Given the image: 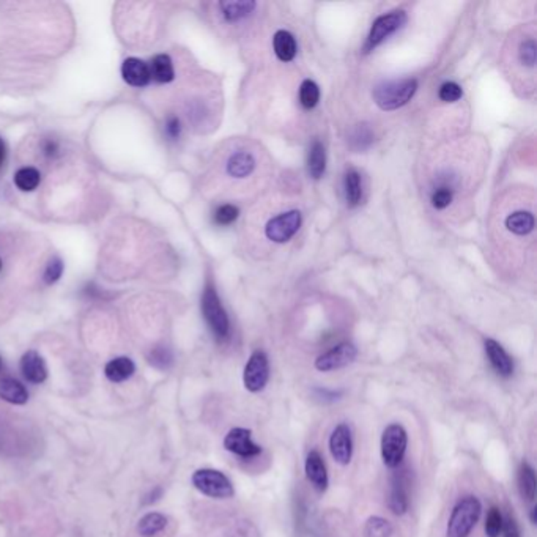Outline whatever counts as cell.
Instances as JSON below:
<instances>
[{
    "label": "cell",
    "instance_id": "obj_16",
    "mask_svg": "<svg viewBox=\"0 0 537 537\" xmlns=\"http://www.w3.org/2000/svg\"><path fill=\"white\" fill-rule=\"evenodd\" d=\"M408 482L404 474H396L391 481V491L388 498V506L392 513L404 516L408 511Z\"/></svg>",
    "mask_w": 537,
    "mask_h": 537
},
{
    "label": "cell",
    "instance_id": "obj_34",
    "mask_svg": "<svg viewBox=\"0 0 537 537\" xmlns=\"http://www.w3.org/2000/svg\"><path fill=\"white\" fill-rule=\"evenodd\" d=\"M518 60L525 66L534 68V65H536V41H534V38H528V40L520 43Z\"/></svg>",
    "mask_w": 537,
    "mask_h": 537
},
{
    "label": "cell",
    "instance_id": "obj_46",
    "mask_svg": "<svg viewBox=\"0 0 537 537\" xmlns=\"http://www.w3.org/2000/svg\"><path fill=\"white\" fill-rule=\"evenodd\" d=\"M0 369H2V359H0Z\"/></svg>",
    "mask_w": 537,
    "mask_h": 537
},
{
    "label": "cell",
    "instance_id": "obj_18",
    "mask_svg": "<svg viewBox=\"0 0 537 537\" xmlns=\"http://www.w3.org/2000/svg\"><path fill=\"white\" fill-rule=\"evenodd\" d=\"M135 364L131 358L118 357L111 359L104 367V375L112 383H123L134 375Z\"/></svg>",
    "mask_w": 537,
    "mask_h": 537
},
{
    "label": "cell",
    "instance_id": "obj_9",
    "mask_svg": "<svg viewBox=\"0 0 537 537\" xmlns=\"http://www.w3.org/2000/svg\"><path fill=\"white\" fill-rule=\"evenodd\" d=\"M357 347L350 342H342L332 347L327 353L320 354V357L315 359V369L320 370V372H331V370L347 367L357 359Z\"/></svg>",
    "mask_w": 537,
    "mask_h": 537
},
{
    "label": "cell",
    "instance_id": "obj_21",
    "mask_svg": "<svg viewBox=\"0 0 537 537\" xmlns=\"http://www.w3.org/2000/svg\"><path fill=\"white\" fill-rule=\"evenodd\" d=\"M534 224L536 221L533 213L525 210L513 211V213H511L504 221L506 229L517 237H525L528 233H531L534 230Z\"/></svg>",
    "mask_w": 537,
    "mask_h": 537
},
{
    "label": "cell",
    "instance_id": "obj_28",
    "mask_svg": "<svg viewBox=\"0 0 537 537\" xmlns=\"http://www.w3.org/2000/svg\"><path fill=\"white\" fill-rule=\"evenodd\" d=\"M344 194H345V200L350 207L358 205L362 195V188H361V175L354 169H349L345 172Z\"/></svg>",
    "mask_w": 537,
    "mask_h": 537
},
{
    "label": "cell",
    "instance_id": "obj_24",
    "mask_svg": "<svg viewBox=\"0 0 537 537\" xmlns=\"http://www.w3.org/2000/svg\"><path fill=\"white\" fill-rule=\"evenodd\" d=\"M375 134L369 123H358L349 131V145L353 151H366L374 143Z\"/></svg>",
    "mask_w": 537,
    "mask_h": 537
},
{
    "label": "cell",
    "instance_id": "obj_1",
    "mask_svg": "<svg viewBox=\"0 0 537 537\" xmlns=\"http://www.w3.org/2000/svg\"><path fill=\"white\" fill-rule=\"evenodd\" d=\"M416 90H418V81L411 78L384 81L374 88L372 96L382 111H396L411 100Z\"/></svg>",
    "mask_w": 537,
    "mask_h": 537
},
{
    "label": "cell",
    "instance_id": "obj_2",
    "mask_svg": "<svg viewBox=\"0 0 537 537\" xmlns=\"http://www.w3.org/2000/svg\"><path fill=\"white\" fill-rule=\"evenodd\" d=\"M202 314L218 340H225L229 337L230 323L227 312L224 311L223 302L218 297V292L213 284H207L202 295Z\"/></svg>",
    "mask_w": 537,
    "mask_h": 537
},
{
    "label": "cell",
    "instance_id": "obj_23",
    "mask_svg": "<svg viewBox=\"0 0 537 537\" xmlns=\"http://www.w3.org/2000/svg\"><path fill=\"white\" fill-rule=\"evenodd\" d=\"M150 76L160 84H169L175 79V70H173L172 58L168 54H158L148 65Z\"/></svg>",
    "mask_w": 537,
    "mask_h": 537
},
{
    "label": "cell",
    "instance_id": "obj_3",
    "mask_svg": "<svg viewBox=\"0 0 537 537\" xmlns=\"http://www.w3.org/2000/svg\"><path fill=\"white\" fill-rule=\"evenodd\" d=\"M482 511L481 501L476 496H465L454 508L449 523L448 537H466L471 533Z\"/></svg>",
    "mask_w": 537,
    "mask_h": 537
},
{
    "label": "cell",
    "instance_id": "obj_22",
    "mask_svg": "<svg viewBox=\"0 0 537 537\" xmlns=\"http://www.w3.org/2000/svg\"><path fill=\"white\" fill-rule=\"evenodd\" d=\"M273 48L276 57L281 62H292L297 56V41L295 36L287 30H277L273 36Z\"/></svg>",
    "mask_w": 537,
    "mask_h": 537
},
{
    "label": "cell",
    "instance_id": "obj_10",
    "mask_svg": "<svg viewBox=\"0 0 537 537\" xmlns=\"http://www.w3.org/2000/svg\"><path fill=\"white\" fill-rule=\"evenodd\" d=\"M224 448L227 451H229V452L235 454V456L245 457V459L255 457V456H259V454L262 452L260 446L255 444L252 441L251 430L243 429V427L232 429L230 432L225 435V438H224Z\"/></svg>",
    "mask_w": 537,
    "mask_h": 537
},
{
    "label": "cell",
    "instance_id": "obj_29",
    "mask_svg": "<svg viewBox=\"0 0 537 537\" xmlns=\"http://www.w3.org/2000/svg\"><path fill=\"white\" fill-rule=\"evenodd\" d=\"M454 185L449 183L448 180H443L440 183L436 185V188L432 191V198H430V202H432L434 208L436 210H444L448 208L452 200H454Z\"/></svg>",
    "mask_w": 537,
    "mask_h": 537
},
{
    "label": "cell",
    "instance_id": "obj_5",
    "mask_svg": "<svg viewBox=\"0 0 537 537\" xmlns=\"http://www.w3.org/2000/svg\"><path fill=\"white\" fill-rule=\"evenodd\" d=\"M408 435L400 424H389L382 435V459L388 468H397L406 452Z\"/></svg>",
    "mask_w": 537,
    "mask_h": 537
},
{
    "label": "cell",
    "instance_id": "obj_4",
    "mask_svg": "<svg viewBox=\"0 0 537 537\" xmlns=\"http://www.w3.org/2000/svg\"><path fill=\"white\" fill-rule=\"evenodd\" d=\"M193 486L200 493L216 498V500H227L235 493L230 479L224 473L211 470V468H202V470L195 471L193 474Z\"/></svg>",
    "mask_w": 537,
    "mask_h": 537
},
{
    "label": "cell",
    "instance_id": "obj_20",
    "mask_svg": "<svg viewBox=\"0 0 537 537\" xmlns=\"http://www.w3.org/2000/svg\"><path fill=\"white\" fill-rule=\"evenodd\" d=\"M0 399L11 405H24L29 400V391L21 382L6 377L0 380Z\"/></svg>",
    "mask_w": 537,
    "mask_h": 537
},
{
    "label": "cell",
    "instance_id": "obj_6",
    "mask_svg": "<svg viewBox=\"0 0 537 537\" xmlns=\"http://www.w3.org/2000/svg\"><path fill=\"white\" fill-rule=\"evenodd\" d=\"M405 24H406V13L404 10L391 11L388 14H383V16L380 18H377L374 21L372 27H370L367 41L364 44V52H370L377 46H380L387 38L394 35L397 30L402 29Z\"/></svg>",
    "mask_w": 537,
    "mask_h": 537
},
{
    "label": "cell",
    "instance_id": "obj_32",
    "mask_svg": "<svg viewBox=\"0 0 537 537\" xmlns=\"http://www.w3.org/2000/svg\"><path fill=\"white\" fill-rule=\"evenodd\" d=\"M392 526L387 518L370 517L364 526V537H391Z\"/></svg>",
    "mask_w": 537,
    "mask_h": 537
},
{
    "label": "cell",
    "instance_id": "obj_14",
    "mask_svg": "<svg viewBox=\"0 0 537 537\" xmlns=\"http://www.w3.org/2000/svg\"><path fill=\"white\" fill-rule=\"evenodd\" d=\"M122 76L126 84L133 87H145L151 79L148 65L143 60L135 57L125 60L122 65Z\"/></svg>",
    "mask_w": 537,
    "mask_h": 537
},
{
    "label": "cell",
    "instance_id": "obj_7",
    "mask_svg": "<svg viewBox=\"0 0 537 537\" xmlns=\"http://www.w3.org/2000/svg\"><path fill=\"white\" fill-rule=\"evenodd\" d=\"M301 227V213L298 210H290L270 219L265 227V235L273 243H285Z\"/></svg>",
    "mask_w": 537,
    "mask_h": 537
},
{
    "label": "cell",
    "instance_id": "obj_40",
    "mask_svg": "<svg viewBox=\"0 0 537 537\" xmlns=\"http://www.w3.org/2000/svg\"><path fill=\"white\" fill-rule=\"evenodd\" d=\"M503 531L504 537H520V529L516 518H512L511 516L506 517V520H503Z\"/></svg>",
    "mask_w": 537,
    "mask_h": 537
},
{
    "label": "cell",
    "instance_id": "obj_17",
    "mask_svg": "<svg viewBox=\"0 0 537 537\" xmlns=\"http://www.w3.org/2000/svg\"><path fill=\"white\" fill-rule=\"evenodd\" d=\"M257 4L252 0H229L219 4V10L227 22H240L251 16L255 11Z\"/></svg>",
    "mask_w": 537,
    "mask_h": 537
},
{
    "label": "cell",
    "instance_id": "obj_31",
    "mask_svg": "<svg viewBox=\"0 0 537 537\" xmlns=\"http://www.w3.org/2000/svg\"><path fill=\"white\" fill-rule=\"evenodd\" d=\"M320 100V88L314 81H302L300 87V103L305 109H314Z\"/></svg>",
    "mask_w": 537,
    "mask_h": 537
},
{
    "label": "cell",
    "instance_id": "obj_15",
    "mask_svg": "<svg viewBox=\"0 0 537 537\" xmlns=\"http://www.w3.org/2000/svg\"><path fill=\"white\" fill-rule=\"evenodd\" d=\"M305 468H306L307 479L315 487V490L324 491L328 489V482H329L328 473H327V466H324L320 452H317V451L309 452L306 457Z\"/></svg>",
    "mask_w": 537,
    "mask_h": 537
},
{
    "label": "cell",
    "instance_id": "obj_11",
    "mask_svg": "<svg viewBox=\"0 0 537 537\" xmlns=\"http://www.w3.org/2000/svg\"><path fill=\"white\" fill-rule=\"evenodd\" d=\"M329 451L332 459L339 465H349L353 456V441L352 430L347 424H339L332 430L329 438Z\"/></svg>",
    "mask_w": 537,
    "mask_h": 537
},
{
    "label": "cell",
    "instance_id": "obj_26",
    "mask_svg": "<svg viewBox=\"0 0 537 537\" xmlns=\"http://www.w3.org/2000/svg\"><path fill=\"white\" fill-rule=\"evenodd\" d=\"M168 526V517L160 512H150L139 520L138 531L143 537H155Z\"/></svg>",
    "mask_w": 537,
    "mask_h": 537
},
{
    "label": "cell",
    "instance_id": "obj_13",
    "mask_svg": "<svg viewBox=\"0 0 537 537\" xmlns=\"http://www.w3.org/2000/svg\"><path fill=\"white\" fill-rule=\"evenodd\" d=\"M484 347H486L487 358L490 361L491 367L496 370V374H500L503 377H509L513 372V361L508 354V352L503 349V345L498 344L493 339H487Z\"/></svg>",
    "mask_w": 537,
    "mask_h": 537
},
{
    "label": "cell",
    "instance_id": "obj_41",
    "mask_svg": "<svg viewBox=\"0 0 537 537\" xmlns=\"http://www.w3.org/2000/svg\"><path fill=\"white\" fill-rule=\"evenodd\" d=\"M41 150L44 156L54 158L58 155V143L54 139H46L41 143Z\"/></svg>",
    "mask_w": 537,
    "mask_h": 537
},
{
    "label": "cell",
    "instance_id": "obj_36",
    "mask_svg": "<svg viewBox=\"0 0 537 537\" xmlns=\"http://www.w3.org/2000/svg\"><path fill=\"white\" fill-rule=\"evenodd\" d=\"M150 362L158 369H168L173 362V357L169 349H165V347H158V349L151 350Z\"/></svg>",
    "mask_w": 537,
    "mask_h": 537
},
{
    "label": "cell",
    "instance_id": "obj_42",
    "mask_svg": "<svg viewBox=\"0 0 537 537\" xmlns=\"http://www.w3.org/2000/svg\"><path fill=\"white\" fill-rule=\"evenodd\" d=\"M161 495H163V489L161 487H156L153 491H151V493L147 496L148 498V500H145V501H143V503H145V504H151V503H155V501H158V500H160V498H161Z\"/></svg>",
    "mask_w": 537,
    "mask_h": 537
},
{
    "label": "cell",
    "instance_id": "obj_25",
    "mask_svg": "<svg viewBox=\"0 0 537 537\" xmlns=\"http://www.w3.org/2000/svg\"><path fill=\"white\" fill-rule=\"evenodd\" d=\"M324 169H327V151H324V147L320 140H314L307 155L309 175L319 180L323 177Z\"/></svg>",
    "mask_w": 537,
    "mask_h": 537
},
{
    "label": "cell",
    "instance_id": "obj_37",
    "mask_svg": "<svg viewBox=\"0 0 537 537\" xmlns=\"http://www.w3.org/2000/svg\"><path fill=\"white\" fill-rule=\"evenodd\" d=\"M464 95V90L456 82H444V84L440 87V92H438V96L440 100L444 103H456Z\"/></svg>",
    "mask_w": 537,
    "mask_h": 537
},
{
    "label": "cell",
    "instance_id": "obj_35",
    "mask_svg": "<svg viewBox=\"0 0 537 537\" xmlns=\"http://www.w3.org/2000/svg\"><path fill=\"white\" fill-rule=\"evenodd\" d=\"M503 531V517L498 508H491L487 513L486 520V533L489 537H498Z\"/></svg>",
    "mask_w": 537,
    "mask_h": 537
},
{
    "label": "cell",
    "instance_id": "obj_43",
    "mask_svg": "<svg viewBox=\"0 0 537 537\" xmlns=\"http://www.w3.org/2000/svg\"><path fill=\"white\" fill-rule=\"evenodd\" d=\"M5 153H6V151H5V143H4L2 138H0V168H2V164L5 161Z\"/></svg>",
    "mask_w": 537,
    "mask_h": 537
},
{
    "label": "cell",
    "instance_id": "obj_12",
    "mask_svg": "<svg viewBox=\"0 0 537 537\" xmlns=\"http://www.w3.org/2000/svg\"><path fill=\"white\" fill-rule=\"evenodd\" d=\"M21 372L29 383L41 384L48 378V367L43 357L35 350H29L21 358Z\"/></svg>",
    "mask_w": 537,
    "mask_h": 537
},
{
    "label": "cell",
    "instance_id": "obj_44",
    "mask_svg": "<svg viewBox=\"0 0 537 537\" xmlns=\"http://www.w3.org/2000/svg\"><path fill=\"white\" fill-rule=\"evenodd\" d=\"M536 512H537V509L533 508L531 509V521H533V523H536Z\"/></svg>",
    "mask_w": 537,
    "mask_h": 537
},
{
    "label": "cell",
    "instance_id": "obj_19",
    "mask_svg": "<svg viewBox=\"0 0 537 537\" xmlns=\"http://www.w3.org/2000/svg\"><path fill=\"white\" fill-rule=\"evenodd\" d=\"M255 169V158L249 151H237L227 161V173L233 178H246Z\"/></svg>",
    "mask_w": 537,
    "mask_h": 537
},
{
    "label": "cell",
    "instance_id": "obj_45",
    "mask_svg": "<svg viewBox=\"0 0 537 537\" xmlns=\"http://www.w3.org/2000/svg\"><path fill=\"white\" fill-rule=\"evenodd\" d=\"M0 270H2V260H0Z\"/></svg>",
    "mask_w": 537,
    "mask_h": 537
},
{
    "label": "cell",
    "instance_id": "obj_30",
    "mask_svg": "<svg viewBox=\"0 0 537 537\" xmlns=\"http://www.w3.org/2000/svg\"><path fill=\"white\" fill-rule=\"evenodd\" d=\"M41 181V175L35 168H22L14 175V185H16L21 191L29 193L34 191L38 188Z\"/></svg>",
    "mask_w": 537,
    "mask_h": 537
},
{
    "label": "cell",
    "instance_id": "obj_27",
    "mask_svg": "<svg viewBox=\"0 0 537 537\" xmlns=\"http://www.w3.org/2000/svg\"><path fill=\"white\" fill-rule=\"evenodd\" d=\"M536 487H537V481H536L534 468L529 465L528 462H523L520 465V470H518L520 495L523 496L525 500L533 501L534 496H536Z\"/></svg>",
    "mask_w": 537,
    "mask_h": 537
},
{
    "label": "cell",
    "instance_id": "obj_8",
    "mask_svg": "<svg viewBox=\"0 0 537 537\" xmlns=\"http://www.w3.org/2000/svg\"><path fill=\"white\" fill-rule=\"evenodd\" d=\"M270 378V362L268 357L262 350H255L251 358H249L247 364L243 372V382L245 388L249 392H260L265 387H267Z\"/></svg>",
    "mask_w": 537,
    "mask_h": 537
},
{
    "label": "cell",
    "instance_id": "obj_38",
    "mask_svg": "<svg viewBox=\"0 0 537 537\" xmlns=\"http://www.w3.org/2000/svg\"><path fill=\"white\" fill-rule=\"evenodd\" d=\"M62 273H63V262L58 259V257H54L49 263L46 270H44V275H43V281L46 282L48 285L57 282L60 277H62Z\"/></svg>",
    "mask_w": 537,
    "mask_h": 537
},
{
    "label": "cell",
    "instance_id": "obj_33",
    "mask_svg": "<svg viewBox=\"0 0 537 537\" xmlns=\"http://www.w3.org/2000/svg\"><path fill=\"white\" fill-rule=\"evenodd\" d=\"M240 210L232 203H224L215 211V223L218 225H230L237 221Z\"/></svg>",
    "mask_w": 537,
    "mask_h": 537
},
{
    "label": "cell",
    "instance_id": "obj_39",
    "mask_svg": "<svg viewBox=\"0 0 537 537\" xmlns=\"http://www.w3.org/2000/svg\"><path fill=\"white\" fill-rule=\"evenodd\" d=\"M165 133H168V135L170 139H178L180 134H181V122L180 118L175 117V116H170L168 118V122H165Z\"/></svg>",
    "mask_w": 537,
    "mask_h": 537
}]
</instances>
